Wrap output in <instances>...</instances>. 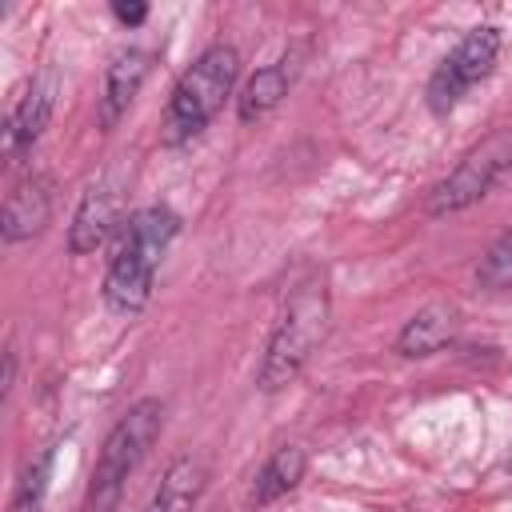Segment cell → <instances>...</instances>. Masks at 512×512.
Returning <instances> with one entry per match:
<instances>
[{
    "label": "cell",
    "instance_id": "16",
    "mask_svg": "<svg viewBox=\"0 0 512 512\" xmlns=\"http://www.w3.org/2000/svg\"><path fill=\"white\" fill-rule=\"evenodd\" d=\"M476 280H480V288H492V292H500V288H512V228L480 256V264H476Z\"/></svg>",
    "mask_w": 512,
    "mask_h": 512
},
{
    "label": "cell",
    "instance_id": "5",
    "mask_svg": "<svg viewBox=\"0 0 512 512\" xmlns=\"http://www.w3.org/2000/svg\"><path fill=\"white\" fill-rule=\"evenodd\" d=\"M512 172V132H496L488 136L484 144H476L432 192L428 200V212L432 216H452V212H464L472 208L476 200H484L500 176Z\"/></svg>",
    "mask_w": 512,
    "mask_h": 512
},
{
    "label": "cell",
    "instance_id": "10",
    "mask_svg": "<svg viewBox=\"0 0 512 512\" xmlns=\"http://www.w3.org/2000/svg\"><path fill=\"white\" fill-rule=\"evenodd\" d=\"M204 484H208V460L204 456H192V452L188 456H176L164 468L156 492L148 496V504L140 512H192L196 500L204 496Z\"/></svg>",
    "mask_w": 512,
    "mask_h": 512
},
{
    "label": "cell",
    "instance_id": "3",
    "mask_svg": "<svg viewBox=\"0 0 512 512\" xmlns=\"http://www.w3.org/2000/svg\"><path fill=\"white\" fill-rule=\"evenodd\" d=\"M324 328H328V288H324V280L312 276L288 296V304H284V312H280V320L268 336L256 384L264 392L284 388L308 364L312 348L324 340Z\"/></svg>",
    "mask_w": 512,
    "mask_h": 512
},
{
    "label": "cell",
    "instance_id": "9",
    "mask_svg": "<svg viewBox=\"0 0 512 512\" xmlns=\"http://www.w3.org/2000/svg\"><path fill=\"white\" fill-rule=\"evenodd\" d=\"M52 216V192H48V180L44 176H24L8 200H4V216H0V232H4V244H20V240H32L44 232Z\"/></svg>",
    "mask_w": 512,
    "mask_h": 512
},
{
    "label": "cell",
    "instance_id": "14",
    "mask_svg": "<svg viewBox=\"0 0 512 512\" xmlns=\"http://www.w3.org/2000/svg\"><path fill=\"white\" fill-rule=\"evenodd\" d=\"M288 80H292V76H288L284 60L260 68V72L244 84V92H240V120L252 124V120H260V116H268V112L280 104V96L288 92Z\"/></svg>",
    "mask_w": 512,
    "mask_h": 512
},
{
    "label": "cell",
    "instance_id": "15",
    "mask_svg": "<svg viewBox=\"0 0 512 512\" xmlns=\"http://www.w3.org/2000/svg\"><path fill=\"white\" fill-rule=\"evenodd\" d=\"M52 448H44L20 476L16 492H12V512H44V496H48V476H52Z\"/></svg>",
    "mask_w": 512,
    "mask_h": 512
},
{
    "label": "cell",
    "instance_id": "6",
    "mask_svg": "<svg viewBox=\"0 0 512 512\" xmlns=\"http://www.w3.org/2000/svg\"><path fill=\"white\" fill-rule=\"evenodd\" d=\"M496 56H500V28L480 24V28L464 32V40L440 60V68L428 80V108L440 116L452 112L460 104V96L492 72Z\"/></svg>",
    "mask_w": 512,
    "mask_h": 512
},
{
    "label": "cell",
    "instance_id": "17",
    "mask_svg": "<svg viewBox=\"0 0 512 512\" xmlns=\"http://www.w3.org/2000/svg\"><path fill=\"white\" fill-rule=\"evenodd\" d=\"M112 12H116L124 24H144V16H148V8H144V4H124V0H116V4H112Z\"/></svg>",
    "mask_w": 512,
    "mask_h": 512
},
{
    "label": "cell",
    "instance_id": "11",
    "mask_svg": "<svg viewBox=\"0 0 512 512\" xmlns=\"http://www.w3.org/2000/svg\"><path fill=\"white\" fill-rule=\"evenodd\" d=\"M144 76H148V52H140V48L116 52V60L108 64V76H104V96H100V124L104 128H116V120L136 100Z\"/></svg>",
    "mask_w": 512,
    "mask_h": 512
},
{
    "label": "cell",
    "instance_id": "12",
    "mask_svg": "<svg viewBox=\"0 0 512 512\" xmlns=\"http://www.w3.org/2000/svg\"><path fill=\"white\" fill-rule=\"evenodd\" d=\"M456 336V312L448 304H428L420 308L396 336V352L400 356H432L440 352L448 340Z\"/></svg>",
    "mask_w": 512,
    "mask_h": 512
},
{
    "label": "cell",
    "instance_id": "8",
    "mask_svg": "<svg viewBox=\"0 0 512 512\" xmlns=\"http://www.w3.org/2000/svg\"><path fill=\"white\" fill-rule=\"evenodd\" d=\"M116 220H120V188H116L108 176H100L96 184H88V192L80 196V204H76V212H72L68 248H72L76 256L96 252V248L112 236Z\"/></svg>",
    "mask_w": 512,
    "mask_h": 512
},
{
    "label": "cell",
    "instance_id": "4",
    "mask_svg": "<svg viewBox=\"0 0 512 512\" xmlns=\"http://www.w3.org/2000/svg\"><path fill=\"white\" fill-rule=\"evenodd\" d=\"M164 428V404L156 396L136 400L104 436V448L96 456L92 480H88V508L92 512H112L124 496L128 476L140 468V460L148 456V448L156 444Z\"/></svg>",
    "mask_w": 512,
    "mask_h": 512
},
{
    "label": "cell",
    "instance_id": "13",
    "mask_svg": "<svg viewBox=\"0 0 512 512\" xmlns=\"http://www.w3.org/2000/svg\"><path fill=\"white\" fill-rule=\"evenodd\" d=\"M304 468H308V456H304V448L300 444H280L268 460H264V468L256 472V484H252V504L256 508H264V504H272V500H280V496H288L300 480H304Z\"/></svg>",
    "mask_w": 512,
    "mask_h": 512
},
{
    "label": "cell",
    "instance_id": "2",
    "mask_svg": "<svg viewBox=\"0 0 512 512\" xmlns=\"http://www.w3.org/2000/svg\"><path fill=\"white\" fill-rule=\"evenodd\" d=\"M240 76V56L232 44H212L204 48L192 68L176 80L168 108H164V144H184L208 128V120L224 108L232 96V84Z\"/></svg>",
    "mask_w": 512,
    "mask_h": 512
},
{
    "label": "cell",
    "instance_id": "1",
    "mask_svg": "<svg viewBox=\"0 0 512 512\" xmlns=\"http://www.w3.org/2000/svg\"><path fill=\"white\" fill-rule=\"evenodd\" d=\"M180 232V216L164 204L140 208L136 216H128L124 236L108 260V276H104V304L116 316H136L144 312V304L152 300V280L156 268L168 252V244Z\"/></svg>",
    "mask_w": 512,
    "mask_h": 512
},
{
    "label": "cell",
    "instance_id": "7",
    "mask_svg": "<svg viewBox=\"0 0 512 512\" xmlns=\"http://www.w3.org/2000/svg\"><path fill=\"white\" fill-rule=\"evenodd\" d=\"M56 92H60L56 76H52V72H40V76L24 88V96L12 104L8 124H4V160H8V164L20 160V152L32 148V144L44 136V128H48V120H52V108H56Z\"/></svg>",
    "mask_w": 512,
    "mask_h": 512
}]
</instances>
